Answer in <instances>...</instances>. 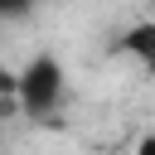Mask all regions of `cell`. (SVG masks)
<instances>
[{"label": "cell", "mask_w": 155, "mask_h": 155, "mask_svg": "<svg viewBox=\"0 0 155 155\" xmlns=\"http://www.w3.org/2000/svg\"><path fill=\"white\" fill-rule=\"evenodd\" d=\"M116 53L131 58L140 73H155V19H136V24L116 39Z\"/></svg>", "instance_id": "cell-2"}, {"label": "cell", "mask_w": 155, "mask_h": 155, "mask_svg": "<svg viewBox=\"0 0 155 155\" xmlns=\"http://www.w3.org/2000/svg\"><path fill=\"white\" fill-rule=\"evenodd\" d=\"M39 0H0V19H15V15H29Z\"/></svg>", "instance_id": "cell-3"}, {"label": "cell", "mask_w": 155, "mask_h": 155, "mask_svg": "<svg viewBox=\"0 0 155 155\" xmlns=\"http://www.w3.org/2000/svg\"><path fill=\"white\" fill-rule=\"evenodd\" d=\"M63 87H68V73L53 53H34L19 78H15V97H19V111L24 116H48L58 102H63Z\"/></svg>", "instance_id": "cell-1"}, {"label": "cell", "mask_w": 155, "mask_h": 155, "mask_svg": "<svg viewBox=\"0 0 155 155\" xmlns=\"http://www.w3.org/2000/svg\"><path fill=\"white\" fill-rule=\"evenodd\" d=\"M136 155H155V126H150V131L136 140Z\"/></svg>", "instance_id": "cell-4"}]
</instances>
